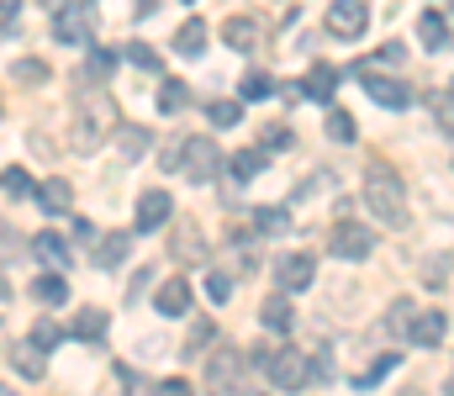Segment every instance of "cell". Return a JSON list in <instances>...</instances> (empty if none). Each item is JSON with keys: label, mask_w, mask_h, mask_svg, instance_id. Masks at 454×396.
Returning a JSON list of instances; mask_svg holds the SVG:
<instances>
[{"label": "cell", "mask_w": 454, "mask_h": 396, "mask_svg": "<svg viewBox=\"0 0 454 396\" xmlns=\"http://www.w3.org/2000/svg\"><path fill=\"white\" fill-rule=\"evenodd\" d=\"M364 206H370L391 233L407 228V185L396 180V169H386V164H370V169H364Z\"/></svg>", "instance_id": "cell-1"}, {"label": "cell", "mask_w": 454, "mask_h": 396, "mask_svg": "<svg viewBox=\"0 0 454 396\" xmlns=\"http://www.w3.org/2000/svg\"><path fill=\"white\" fill-rule=\"evenodd\" d=\"M169 159H175V164H180V169H185L196 185H207V180L223 169V148H217L212 137H185V143H180Z\"/></svg>", "instance_id": "cell-2"}, {"label": "cell", "mask_w": 454, "mask_h": 396, "mask_svg": "<svg viewBox=\"0 0 454 396\" xmlns=\"http://www.w3.org/2000/svg\"><path fill=\"white\" fill-rule=\"evenodd\" d=\"M90 32H96V11H90L85 0H64V5L53 11V43L85 48V43H90Z\"/></svg>", "instance_id": "cell-3"}, {"label": "cell", "mask_w": 454, "mask_h": 396, "mask_svg": "<svg viewBox=\"0 0 454 396\" xmlns=\"http://www.w3.org/2000/svg\"><path fill=\"white\" fill-rule=\"evenodd\" d=\"M328 249H333V260L343 264H359V260H370L375 254V233L364 228V222H333V238H328Z\"/></svg>", "instance_id": "cell-4"}, {"label": "cell", "mask_w": 454, "mask_h": 396, "mask_svg": "<svg viewBox=\"0 0 454 396\" xmlns=\"http://www.w3.org/2000/svg\"><path fill=\"white\" fill-rule=\"evenodd\" d=\"M264 370H270V381H275L280 392H301V386H307V354L291 349V344H280L275 354H264Z\"/></svg>", "instance_id": "cell-5"}, {"label": "cell", "mask_w": 454, "mask_h": 396, "mask_svg": "<svg viewBox=\"0 0 454 396\" xmlns=\"http://www.w3.org/2000/svg\"><path fill=\"white\" fill-rule=\"evenodd\" d=\"M364 27H370V5L364 0H328V32L333 37H348L354 43Z\"/></svg>", "instance_id": "cell-6"}, {"label": "cell", "mask_w": 454, "mask_h": 396, "mask_svg": "<svg viewBox=\"0 0 454 396\" xmlns=\"http://www.w3.org/2000/svg\"><path fill=\"white\" fill-rule=\"evenodd\" d=\"M359 85L370 90V101H375V106H391V112H402V106L412 101V90H407L402 80H386V74H375L370 64L359 69Z\"/></svg>", "instance_id": "cell-7"}, {"label": "cell", "mask_w": 454, "mask_h": 396, "mask_svg": "<svg viewBox=\"0 0 454 396\" xmlns=\"http://www.w3.org/2000/svg\"><path fill=\"white\" fill-rule=\"evenodd\" d=\"M317 280V260L312 254H280L275 260V285L280 291H307Z\"/></svg>", "instance_id": "cell-8"}, {"label": "cell", "mask_w": 454, "mask_h": 396, "mask_svg": "<svg viewBox=\"0 0 454 396\" xmlns=\"http://www.w3.org/2000/svg\"><path fill=\"white\" fill-rule=\"evenodd\" d=\"M80 122L85 128H96L101 137L116 128V106H112V96L106 90H80Z\"/></svg>", "instance_id": "cell-9"}, {"label": "cell", "mask_w": 454, "mask_h": 396, "mask_svg": "<svg viewBox=\"0 0 454 396\" xmlns=\"http://www.w3.org/2000/svg\"><path fill=\"white\" fill-rule=\"evenodd\" d=\"M169 212H175L169 190H143V196H137V233H159V228L169 222Z\"/></svg>", "instance_id": "cell-10"}, {"label": "cell", "mask_w": 454, "mask_h": 396, "mask_svg": "<svg viewBox=\"0 0 454 396\" xmlns=\"http://www.w3.org/2000/svg\"><path fill=\"white\" fill-rule=\"evenodd\" d=\"M444 333H450V317H444V312H418V317L407 322V338L423 344V349H444Z\"/></svg>", "instance_id": "cell-11"}, {"label": "cell", "mask_w": 454, "mask_h": 396, "mask_svg": "<svg viewBox=\"0 0 454 396\" xmlns=\"http://www.w3.org/2000/svg\"><path fill=\"white\" fill-rule=\"evenodd\" d=\"M169 254H175L180 264H207V238H201V228H196L191 217H180V233H175Z\"/></svg>", "instance_id": "cell-12"}, {"label": "cell", "mask_w": 454, "mask_h": 396, "mask_svg": "<svg viewBox=\"0 0 454 396\" xmlns=\"http://www.w3.org/2000/svg\"><path fill=\"white\" fill-rule=\"evenodd\" d=\"M153 307H159V317H185V312H191V285H185V275L164 280L159 296H153Z\"/></svg>", "instance_id": "cell-13"}, {"label": "cell", "mask_w": 454, "mask_h": 396, "mask_svg": "<svg viewBox=\"0 0 454 396\" xmlns=\"http://www.w3.org/2000/svg\"><path fill=\"white\" fill-rule=\"evenodd\" d=\"M212 386H217V396L223 392H238V381H243V354L238 349H223V354H212Z\"/></svg>", "instance_id": "cell-14"}, {"label": "cell", "mask_w": 454, "mask_h": 396, "mask_svg": "<svg viewBox=\"0 0 454 396\" xmlns=\"http://www.w3.org/2000/svg\"><path fill=\"white\" fill-rule=\"evenodd\" d=\"M418 37H423L428 53H444V48H450V16H444V11H423V16H418Z\"/></svg>", "instance_id": "cell-15"}, {"label": "cell", "mask_w": 454, "mask_h": 396, "mask_svg": "<svg viewBox=\"0 0 454 396\" xmlns=\"http://www.w3.org/2000/svg\"><path fill=\"white\" fill-rule=\"evenodd\" d=\"M106 328H112V317H106L101 307H80V312H74V328H69V338L101 344V338H106Z\"/></svg>", "instance_id": "cell-16"}, {"label": "cell", "mask_w": 454, "mask_h": 396, "mask_svg": "<svg viewBox=\"0 0 454 396\" xmlns=\"http://www.w3.org/2000/svg\"><path fill=\"white\" fill-rule=\"evenodd\" d=\"M11 365L21 370V381H43V376H48V365H43V349H37L32 338H16V344H11Z\"/></svg>", "instance_id": "cell-17"}, {"label": "cell", "mask_w": 454, "mask_h": 396, "mask_svg": "<svg viewBox=\"0 0 454 396\" xmlns=\"http://www.w3.org/2000/svg\"><path fill=\"white\" fill-rule=\"evenodd\" d=\"M223 43L238 48V53H248V48L259 43V21H254V16H232V21H223Z\"/></svg>", "instance_id": "cell-18"}, {"label": "cell", "mask_w": 454, "mask_h": 396, "mask_svg": "<svg viewBox=\"0 0 454 396\" xmlns=\"http://www.w3.org/2000/svg\"><path fill=\"white\" fill-rule=\"evenodd\" d=\"M207 37H212V32H207V21H201V16H191V21L175 32V48H180L185 58H201V53H207Z\"/></svg>", "instance_id": "cell-19"}, {"label": "cell", "mask_w": 454, "mask_h": 396, "mask_svg": "<svg viewBox=\"0 0 454 396\" xmlns=\"http://www.w3.org/2000/svg\"><path fill=\"white\" fill-rule=\"evenodd\" d=\"M339 69L333 64H317L312 74H307V85H301V96H312V101H333V90H339Z\"/></svg>", "instance_id": "cell-20"}, {"label": "cell", "mask_w": 454, "mask_h": 396, "mask_svg": "<svg viewBox=\"0 0 454 396\" xmlns=\"http://www.w3.org/2000/svg\"><path fill=\"white\" fill-rule=\"evenodd\" d=\"M32 196H37V201H43V206H48V212H53V217H59V212H69V206H74V185H69V180H48V185H37V190H32Z\"/></svg>", "instance_id": "cell-21"}, {"label": "cell", "mask_w": 454, "mask_h": 396, "mask_svg": "<svg viewBox=\"0 0 454 396\" xmlns=\"http://www.w3.org/2000/svg\"><path fill=\"white\" fill-rule=\"evenodd\" d=\"M32 301L64 307V301H69V280H64V275H37V280H32Z\"/></svg>", "instance_id": "cell-22"}, {"label": "cell", "mask_w": 454, "mask_h": 396, "mask_svg": "<svg viewBox=\"0 0 454 396\" xmlns=\"http://www.w3.org/2000/svg\"><path fill=\"white\" fill-rule=\"evenodd\" d=\"M32 254L43 264H59V269H64V264H69V244H64L59 233H37V238H32Z\"/></svg>", "instance_id": "cell-23"}, {"label": "cell", "mask_w": 454, "mask_h": 396, "mask_svg": "<svg viewBox=\"0 0 454 396\" xmlns=\"http://www.w3.org/2000/svg\"><path fill=\"white\" fill-rule=\"evenodd\" d=\"M259 317H264V328H270V333H291V322H296V312H291V301H286V296H270Z\"/></svg>", "instance_id": "cell-24"}, {"label": "cell", "mask_w": 454, "mask_h": 396, "mask_svg": "<svg viewBox=\"0 0 454 396\" xmlns=\"http://www.w3.org/2000/svg\"><path fill=\"white\" fill-rule=\"evenodd\" d=\"M11 80H16V85H48L53 69H48L43 58H16V64H11Z\"/></svg>", "instance_id": "cell-25"}, {"label": "cell", "mask_w": 454, "mask_h": 396, "mask_svg": "<svg viewBox=\"0 0 454 396\" xmlns=\"http://www.w3.org/2000/svg\"><path fill=\"white\" fill-rule=\"evenodd\" d=\"M127 249H132V233H106L101 238V269H121Z\"/></svg>", "instance_id": "cell-26"}, {"label": "cell", "mask_w": 454, "mask_h": 396, "mask_svg": "<svg viewBox=\"0 0 454 396\" xmlns=\"http://www.w3.org/2000/svg\"><path fill=\"white\" fill-rule=\"evenodd\" d=\"M238 96H243V101H270V96H275V74H264V69H254V74H243V85H238Z\"/></svg>", "instance_id": "cell-27"}, {"label": "cell", "mask_w": 454, "mask_h": 396, "mask_svg": "<svg viewBox=\"0 0 454 396\" xmlns=\"http://www.w3.org/2000/svg\"><path fill=\"white\" fill-rule=\"evenodd\" d=\"M185 106H191V90H185L180 80H164V85H159V112L175 117V112H185Z\"/></svg>", "instance_id": "cell-28"}, {"label": "cell", "mask_w": 454, "mask_h": 396, "mask_svg": "<svg viewBox=\"0 0 454 396\" xmlns=\"http://www.w3.org/2000/svg\"><path fill=\"white\" fill-rule=\"evenodd\" d=\"M254 228L270 233V238H280V233H291V217L280 206H254Z\"/></svg>", "instance_id": "cell-29"}, {"label": "cell", "mask_w": 454, "mask_h": 396, "mask_svg": "<svg viewBox=\"0 0 454 396\" xmlns=\"http://www.w3.org/2000/svg\"><path fill=\"white\" fill-rule=\"evenodd\" d=\"M116 148H121V159H143V153H148V132L143 128H121V122H116Z\"/></svg>", "instance_id": "cell-30"}, {"label": "cell", "mask_w": 454, "mask_h": 396, "mask_svg": "<svg viewBox=\"0 0 454 396\" xmlns=\"http://www.w3.org/2000/svg\"><path fill=\"white\" fill-rule=\"evenodd\" d=\"M227 164H232V180H254V175L264 169V148H243V153H232Z\"/></svg>", "instance_id": "cell-31"}, {"label": "cell", "mask_w": 454, "mask_h": 396, "mask_svg": "<svg viewBox=\"0 0 454 396\" xmlns=\"http://www.w3.org/2000/svg\"><path fill=\"white\" fill-rule=\"evenodd\" d=\"M0 190H5L11 201H27L37 185H32V175H27V169H5V175H0Z\"/></svg>", "instance_id": "cell-32"}, {"label": "cell", "mask_w": 454, "mask_h": 396, "mask_svg": "<svg viewBox=\"0 0 454 396\" xmlns=\"http://www.w3.org/2000/svg\"><path fill=\"white\" fill-rule=\"evenodd\" d=\"M307 381H333V349H328V344L312 349V360H307Z\"/></svg>", "instance_id": "cell-33"}, {"label": "cell", "mask_w": 454, "mask_h": 396, "mask_svg": "<svg viewBox=\"0 0 454 396\" xmlns=\"http://www.w3.org/2000/svg\"><path fill=\"white\" fill-rule=\"evenodd\" d=\"M328 137H333V143H354V137H359V122H354L348 112H328Z\"/></svg>", "instance_id": "cell-34"}, {"label": "cell", "mask_w": 454, "mask_h": 396, "mask_svg": "<svg viewBox=\"0 0 454 396\" xmlns=\"http://www.w3.org/2000/svg\"><path fill=\"white\" fill-rule=\"evenodd\" d=\"M396 365H402V354H380V360H375V365L359 376V386H380L386 376H396Z\"/></svg>", "instance_id": "cell-35"}, {"label": "cell", "mask_w": 454, "mask_h": 396, "mask_svg": "<svg viewBox=\"0 0 454 396\" xmlns=\"http://www.w3.org/2000/svg\"><path fill=\"white\" fill-rule=\"evenodd\" d=\"M27 338H32V344H37V349H59V344H64V338H69V333H64V328H59V322H37V328H32V333H27Z\"/></svg>", "instance_id": "cell-36"}, {"label": "cell", "mask_w": 454, "mask_h": 396, "mask_svg": "<svg viewBox=\"0 0 454 396\" xmlns=\"http://www.w3.org/2000/svg\"><path fill=\"white\" fill-rule=\"evenodd\" d=\"M112 69H116V58L106 53V48H96V53L85 58V74H90V80H101V85L112 80Z\"/></svg>", "instance_id": "cell-37"}, {"label": "cell", "mask_w": 454, "mask_h": 396, "mask_svg": "<svg viewBox=\"0 0 454 396\" xmlns=\"http://www.w3.org/2000/svg\"><path fill=\"white\" fill-rule=\"evenodd\" d=\"M238 117H243L238 101H212V122H217V128H238Z\"/></svg>", "instance_id": "cell-38"}, {"label": "cell", "mask_w": 454, "mask_h": 396, "mask_svg": "<svg viewBox=\"0 0 454 396\" xmlns=\"http://www.w3.org/2000/svg\"><path fill=\"white\" fill-rule=\"evenodd\" d=\"M127 64H137V69L159 74V53H153V48H143V43H132V48H127Z\"/></svg>", "instance_id": "cell-39"}, {"label": "cell", "mask_w": 454, "mask_h": 396, "mask_svg": "<svg viewBox=\"0 0 454 396\" xmlns=\"http://www.w3.org/2000/svg\"><path fill=\"white\" fill-rule=\"evenodd\" d=\"M212 338H217V328H212V322H196V328H191V338H185V354H201Z\"/></svg>", "instance_id": "cell-40"}, {"label": "cell", "mask_w": 454, "mask_h": 396, "mask_svg": "<svg viewBox=\"0 0 454 396\" xmlns=\"http://www.w3.org/2000/svg\"><path fill=\"white\" fill-rule=\"evenodd\" d=\"M207 296H212L217 307H227V296H232V280H227L223 269H212V275H207Z\"/></svg>", "instance_id": "cell-41"}, {"label": "cell", "mask_w": 454, "mask_h": 396, "mask_svg": "<svg viewBox=\"0 0 454 396\" xmlns=\"http://www.w3.org/2000/svg\"><path fill=\"white\" fill-rule=\"evenodd\" d=\"M148 285H153V269H137V275H132V280H127V301H132V307H137V296H143V291H148Z\"/></svg>", "instance_id": "cell-42"}, {"label": "cell", "mask_w": 454, "mask_h": 396, "mask_svg": "<svg viewBox=\"0 0 454 396\" xmlns=\"http://www.w3.org/2000/svg\"><path fill=\"white\" fill-rule=\"evenodd\" d=\"M434 117H439V132H450V122H454V101H450V90H439V101H434Z\"/></svg>", "instance_id": "cell-43"}, {"label": "cell", "mask_w": 454, "mask_h": 396, "mask_svg": "<svg viewBox=\"0 0 454 396\" xmlns=\"http://www.w3.org/2000/svg\"><path fill=\"white\" fill-rule=\"evenodd\" d=\"M407 322H412V307H407V301H396V307H391V317H386V328L407 333Z\"/></svg>", "instance_id": "cell-44"}, {"label": "cell", "mask_w": 454, "mask_h": 396, "mask_svg": "<svg viewBox=\"0 0 454 396\" xmlns=\"http://www.w3.org/2000/svg\"><path fill=\"white\" fill-rule=\"evenodd\" d=\"M259 143H264V148H291V132H286L280 122H275L270 132H259Z\"/></svg>", "instance_id": "cell-45"}, {"label": "cell", "mask_w": 454, "mask_h": 396, "mask_svg": "<svg viewBox=\"0 0 454 396\" xmlns=\"http://www.w3.org/2000/svg\"><path fill=\"white\" fill-rule=\"evenodd\" d=\"M423 275H428L434 285H450V260H444V254H439V260H428V269H423Z\"/></svg>", "instance_id": "cell-46"}, {"label": "cell", "mask_w": 454, "mask_h": 396, "mask_svg": "<svg viewBox=\"0 0 454 396\" xmlns=\"http://www.w3.org/2000/svg\"><path fill=\"white\" fill-rule=\"evenodd\" d=\"M16 260V233H11V222H0V264Z\"/></svg>", "instance_id": "cell-47"}, {"label": "cell", "mask_w": 454, "mask_h": 396, "mask_svg": "<svg viewBox=\"0 0 454 396\" xmlns=\"http://www.w3.org/2000/svg\"><path fill=\"white\" fill-rule=\"evenodd\" d=\"M153 396H191V386H185V381H159Z\"/></svg>", "instance_id": "cell-48"}, {"label": "cell", "mask_w": 454, "mask_h": 396, "mask_svg": "<svg viewBox=\"0 0 454 396\" xmlns=\"http://www.w3.org/2000/svg\"><path fill=\"white\" fill-rule=\"evenodd\" d=\"M16 11H21V0H0V32L16 21Z\"/></svg>", "instance_id": "cell-49"}, {"label": "cell", "mask_w": 454, "mask_h": 396, "mask_svg": "<svg viewBox=\"0 0 454 396\" xmlns=\"http://www.w3.org/2000/svg\"><path fill=\"white\" fill-rule=\"evenodd\" d=\"M375 64H402V48H396V43H386V48L375 53Z\"/></svg>", "instance_id": "cell-50"}, {"label": "cell", "mask_w": 454, "mask_h": 396, "mask_svg": "<svg viewBox=\"0 0 454 396\" xmlns=\"http://www.w3.org/2000/svg\"><path fill=\"white\" fill-rule=\"evenodd\" d=\"M132 5H137V16H153L159 11V0H132Z\"/></svg>", "instance_id": "cell-51"}, {"label": "cell", "mask_w": 454, "mask_h": 396, "mask_svg": "<svg viewBox=\"0 0 454 396\" xmlns=\"http://www.w3.org/2000/svg\"><path fill=\"white\" fill-rule=\"evenodd\" d=\"M43 5H48V16H53V11H59V5H64V0H43Z\"/></svg>", "instance_id": "cell-52"}, {"label": "cell", "mask_w": 454, "mask_h": 396, "mask_svg": "<svg viewBox=\"0 0 454 396\" xmlns=\"http://www.w3.org/2000/svg\"><path fill=\"white\" fill-rule=\"evenodd\" d=\"M0 396H16V392H11V386H0Z\"/></svg>", "instance_id": "cell-53"}, {"label": "cell", "mask_w": 454, "mask_h": 396, "mask_svg": "<svg viewBox=\"0 0 454 396\" xmlns=\"http://www.w3.org/2000/svg\"><path fill=\"white\" fill-rule=\"evenodd\" d=\"M248 396H264V392H248Z\"/></svg>", "instance_id": "cell-54"}]
</instances>
